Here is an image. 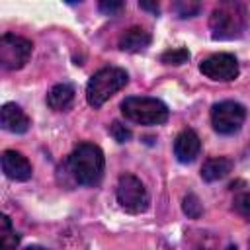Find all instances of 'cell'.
Returning a JSON list of instances; mask_svg holds the SVG:
<instances>
[{"instance_id": "6da1fadb", "label": "cell", "mask_w": 250, "mask_h": 250, "mask_svg": "<svg viewBox=\"0 0 250 250\" xmlns=\"http://www.w3.org/2000/svg\"><path fill=\"white\" fill-rule=\"evenodd\" d=\"M66 172L78 186H98L104 176V150L94 143H78L68 154Z\"/></svg>"}, {"instance_id": "7a4b0ae2", "label": "cell", "mask_w": 250, "mask_h": 250, "mask_svg": "<svg viewBox=\"0 0 250 250\" xmlns=\"http://www.w3.org/2000/svg\"><path fill=\"white\" fill-rule=\"evenodd\" d=\"M248 27V10L242 2H221L209 16V29L215 41L238 39Z\"/></svg>"}, {"instance_id": "3957f363", "label": "cell", "mask_w": 250, "mask_h": 250, "mask_svg": "<svg viewBox=\"0 0 250 250\" xmlns=\"http://www.w3.org/2000/svg\"><path fill=\"white\" fill-rule=\"evenodd\" d=\"M129 82V76L119 66H105L94 72L86 84V102L94 109L102 107L113 94H117L125 84Z\"/></svg>"}, {"instance_id": "277c9868", "label": "cell", "mask_w": 250, "mask_h": 250, "mask_svg": "<svg viewBox=\"0 0 250 250\" xmlns=\"http://www.w3.org/2000/svg\"><path fill=\"white\" fill-rule=\"evenodd\" d=\"M121 113L125 119L137 125H162L168 121V107L162 100L150 96H129L121 102Z\"/></svg>"}, {"instance_id": "5b68a950", "label": "cell", "mask_w": 250, "mask_h": 250, "mask_svg": "<svg viewBox=\"0 0 250 250\" xmlns=\"http://www.w3.org/2000/svg\"><path fill=\"white\" fill-rule=\"evenodd\" d=\"M115 195H117L119 207L131 215L145 213L148 209V203H150V197H148L145 184L133 174H123L119 178Z\"/></svg>"}, {"instance_id": "8992f818", "label": "cell", "mask_w": 250, "mask_h": 250, "mask_svg": "<svg viewBox=\"0 0 250 250\" xmlns=\"http://www.w3.org/2000/svg\"><path fill=\"white\" fill-rule=\"evenodd\" d=\"M246 119V107L234 100L219 102L211 107V125L219 135H234Z\"/></svg>"}, {"instance_id": "52a82bcc", "label": "cell", "mask_w": 250, "mask_h": 250, "mask_svg": "<svg viewBox=\"0 0 250 250\" xmlns=\"http://www.w3.org/2000/svg\"><path fill=\"white\" fill-rule=\"evenodd\" d=\"M33 53V43L25 37L4 33L0 37V64L6 70H20Z\"/></svg>"}, {"instance_id": "ba28073f", "label": "cell", "mask_w": 250, "mask_h": 250, "mask_svg": "<svg viewBox=\"0 0 250 250\" xmlns=\"http://www.w3.org/2000/svg\"><path fill=\"white\" fill-rule=\"evenodd\" d=\"M199 70L203 76H207L211 80H221V82L234 80L240 72L238 61L230 53H215V55L203 59L199 62Z\"/></svg>"}, {"instance_id": "9c48e42d", "label": "cell", "mask_w": 250, "mask_h": 250, "mask_svg": "<svg viewBox=\"0 0 250 250\" xmlns=\"http://www.w3.org/2000/svg\"><path fill=\"white\" fill-rule=\"evenodd\" d=\"M0 162H2V172L10 180L27 182L33 174V168H31L29 160L18 150H4L2 156H0Z\"/></svg>"}, {"instance_id": "30bf717a", "label": "cell", "mask_w": 250, "mask_h": 250, "mask_svg": "<svg viewBox=\"0 0 250 250\" xmlns=\"http://www.w3.org/2000/svg\"><path fill=\"white\" fill-rule=\"evenodd\" d=\"M201 150V141L193 129H184L174 139V156L182 164H189L197 158Z\"/></svg>"}, {"instance_id": "8fae6325", "label": "cell", "mask_w": 250, "mask_h": 250, "mask_svg": "<svg viewBox=\"0 0 250 250\" xmlns=\"http://www.w3.org/2000/svg\"><path fill=\"white\" fill-rule=\"evenodd\" d=\"M0 123H2V129L10 131V133H16V135L25 133L29 129V125H31L29 117L25 115V111L16 104H4L2 105Z\"/></svg>"}, {"instance_id": "7c38bea8", "label": "cell", "mask_w": 250, "mask_h": 250, "mask_svg": "<svg viewBox=\"0 0 250 250\" xmlns=\"http://www.w3.org/2000/svg\"><path fill=\"white\" fill-rule=\"evenodd\" d=\"M150 41H152V37L146 29L133 25L119 37V49L129 51V53H139V51H145L150 45Z\"/></svg>"}, {"instance_id": "4fadbf2b", "label": "cell", "mask_w": 250, "mask_h": 250, "mask_svg": "<svg viewBox=\"0 0 250 250\" xmlns=\"http://www.w3.org/2000/svg\"><path fill=\"white\" fill-rule=\"evenodd\" d=\"M74 86L68 82H61L55 84L49 92H47V105L55 111H66L72 102H74Z\"/></svg>"}, {"instance_id": "5bb4252c", "label": "cell", "mask_w": 250, "mask_h": 250, "mask_svg": "<svg viewBox=\"0 0 250 250\" xmlns=\"http://www.w3.org/2000/svg\"><path fill=\"white\" fill-rule=\"evenodd\" d=\"M232 170V160L227 156H215L203 162L201 166V178L205 182H217L223 180L225 176H229Z\"/></svg>"}, {"instance_id": "9a60e30c", "label": "cell", "mask_w": 250, "mask_h": 250, "mask_svg": "<svg viewBox=\"0 0 250 250\" xmlns=\"http://www.w3.org/2000/svg\"><path fill=\"white\" fill-rule=\"evenodd\" d=\"M20 244V234L14 230L10 217H0V250H16Z\"/></svg>"}, {"instance_id": "2e32d148", "label": "cell", "mask_w": 250, "mask_h": 250, "mask_svg": "<svg viewBox=\"0 0 250 250\" xmlns=\"http://www.w3.org/2000/svg\"><path fill=\"white\" fill-rule=\"evenodd\" d=\"M189 59V51L186 47H176V49H168L160 55V61L164 64H184Z\"/></svg>"}, {"instance_id": "e0dca14e", "label": "cell", "mask_w": 250, "mask_h": 250, "mask_svg": "<svg viewBox=\"0 0 250 250\" xmlns=\"http://www.w3.org/2000/svg\"><path fill=\"white\" fill-rule=\"evenodd\" d=\"M184 213L189 217V219H199L201 217V213H203V207H201V201H199V197L195 195V193H188L186 197H184Z\"/></svg>"}, {"instance_id": "ac0fdd59", "label": "cell", "mask_w": 250, "mask_h": 250, "mask_svg": "<svg viewBox=\"0 0 250 250\" xmlns=\"http://www.w3.org/2000/svg\"><path fill=\"white\" fill-rule=\"evenodd\" d=\"M199 4L197 2H186V0H180V2H174L172 4V10L178 14V18H193L197 12H199Z\"/></svg>"}, {"instance_id": "d6986e66", "label": "cell", "mask_w": 250, "mask_h": 250, "mask_svg": "<svg viewBox=\"0 0 250 250\" xmlns=\"http://www.w3.org/2000/svg\"><path fill=\"white\" fill-rule=\"evenodd\" d=\"M232 205H234V211L240 217H244L246 221H250V193L248 191H242V193L234 195Z\"/></svg>"}, {"instance_id": "ffe728a7", "label": "cell", "mask_w": 250, "mask_h": 250, "mask_svg": "<svg viewBox=\"0 0 250 250\" xmlns=\"http://www.w3.org/2000/svg\"><path fill=\"white\" fill-rule=\"evenodd\" d=\"M109 135L117 141V143H125L131 139V129L127 125H123L121 121H111L109 125Z\"/></svg>"}, {"instance_id": "44dd1931", "label": "cell", "mask_w": 250, "mask_h": 250, "mask_svg": "<svg viewBox=\"0 0 250 250\" xmlns=\"http://www.w3.org/2000/svg\"><path fill=\"white\" fill-rule=\"evenodd\" d=\"M100 12H104V14H107V16H111V14H115V12H119L121 8H123V2H119V0H104V2H100Z\"/></svg>"}, {"instance_id": "7402d4cb", "label": "cell", "mask_w": 250, "mask_h": 250, "mask_svg": "<svg viewBox=\"0 0 250 250\" xmlns=\"http://www.w3.org/2000/svg\"><path fill=\"white\" fill-rule=\"evenodd\" d=\"M139 6H141V8H145V10H150V12L158 14V4H150V2H139Z\"/></svg>"}, {"instance_id": "603a6c76", "label": "cell", "mask_w": 250, "mask_h": 250, "mask_svg": "<svg viewBox=\"0 0 250 250\" xmlns=\"http://www.w3.org/2000/svg\"><path fill=\"white\" fill-rule=\"evenodd\" d=\"M25 250H49V248H43V246H27Z\"/></svg>"}, {"instance_id": "cb8c5ba5", "label": "cell", "mask_w": 250, "mask_h": 250, "mask_svg": "<svg viewBox=\"0 0 250 250\" xmlns=\"http://www.w3.org/2000/svg\"><path fill=\"white\" fill-rule=\"evenodd\" d=\"M227 250H236V246H234V244H230V246H227Z\"/></svg>"}, {"instance_id": "d4e9b609", "label": "cell", "mask_w": 250, "mask_h": 250, "mask_svg": "<svg viewBox=\"0 0 250 250\" xmlns=\"http://www.w3.org/2000/svg\"><path fill=\"white\" fill-rule=\"evenodd\" d=\"M248 250H250V244H248Z\"/></svg>"}]
</instances>
